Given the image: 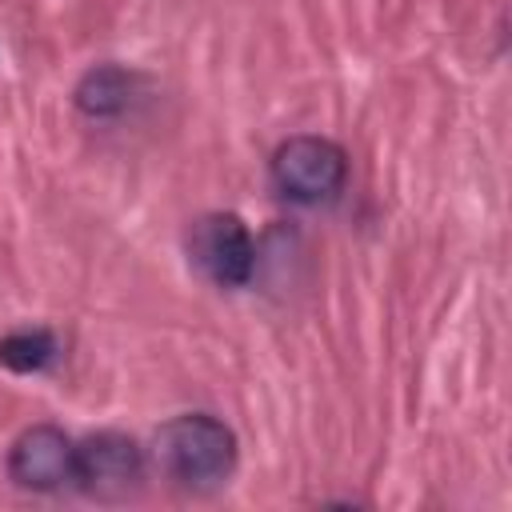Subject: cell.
I'll return each mask as SVG.
<instances>
[{
    "label": "cell",
    "instance_id": "cell-5",
    "mask_svg": "<svg viewBox=\"0 0 512 512\" xmlns=\"http://www.w3.org/2000/svg\"><path fill=\"white\" fill-rule=\"evenodd\" d=\"M8 476L24 492H60L76 476V440L56 424L24 428L8 448Z\"/></svg>",
    "mask_w": 512,
    "mask_h": 512
},
{
    "label": "cell",
    "instance_id": "cell-6",
    "mask_svg": "<svg viewBox=\"0 0 512 512\" xmlns=\"http://www.w3.org/2000/svg\"><path fill=\"white\" fill-rule=\"evenodd\" d=\"M136 88H140V76L124 64H96L88 68L80 80H76V108L88 116V120H116L132 108L136 100Z\"/></svg>",
    "mask_w": 512,
    "mask_h": 512
},
{
    "label": "cell",
    "instance_id": "cell-7",
    "mask_svg": "<svg viewBox=\"0 0 512 512\" xmlns=\"http://www.w3.org/2000/svg\"><path fill=\"white\" fill-rule=\"evenodd\" d=\"M60 356V340L48 332V328H16L0 340V364L8 372H44L48 364H56Z\"/></svg>",
    "mask_w": 512,
    "mask_h": 512
},
{
    "label": "cell",
    "instance_id": "cell-3",
    "mask_svg": "<svg viewBox=\"0 0 512 512\" xmlns=\"http://www.w3.org/2000/svg\"><path fill=\"white\" fill-rule=\"evenodd\" d=\"M188 256L216 288H244L256 272V240L236 212H204L192 220Z\"/></svg>",
    "mask_w": 512,
    "mask_h": 512
},
{
    "label": "cell",
    "instance_id": "cell-1",
    "mask_svg": "<svg viewBox=\"0 0 512 512\" xmlns=\"http://www.w3.org/2000/svg\"><path fill=\"white\" fill-rule=\"evenodd\" d=\"M236 432L208 416V412H184L172 416L160 432H156V464L160 472L192 492L216 488L232 476L236 468Z\"/></svg>",
    "mask_w": 512,
    "mask_h": 512
},
{
    "label": "cell",
    "instance_id": "cell-2",
    "mask_svg": "<svg viewBox=\"0 0 512 512\" xmlns=\"http://www.w3.org/2000/svg\"><path fill=\"white\" fill-rule=\"evenodd\" d=\"M272 184L284 200L292 204H332L344 192L348 180V156L336 140L328 136H288L276 152H272Z\"/></svg>",
    "mask_w": 512,
    "mask_h": 512
},
{
    "label": "cell",
    "instance_id": "cell-4",
    "mask_svg": "<svg viewBox=\"0 0 512 512\" xmlns=\"http://www.w3.org/2000/svg\"><path fill=\"white\" fill-rule=\"evenodd\" d=\"M72 484L92 500H128L144 484V448L124 432H96L76 444Z\"/></svg>",
    "mask_w": 512,
    "mask_h": 512
}]
</instances>
